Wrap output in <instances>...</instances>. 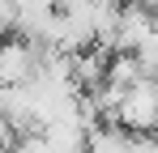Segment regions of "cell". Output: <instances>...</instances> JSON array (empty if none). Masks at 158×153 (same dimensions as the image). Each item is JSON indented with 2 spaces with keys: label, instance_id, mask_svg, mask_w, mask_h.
I'll return each mask as SVG.
<instances>
[{
  "label": "cell",
  "instance_id": "obj_1",
  "mask_svg": "<svg viewBox=\"0 0 158 153\" xmlns=\"http://www.w3.org/2000/svg\"><path fill=\"white\" fill-rule=\"evenodd\" d=\"M115 124L128 132H158V76H141L124 89L115 106Z\"/></svg>",
  "mask_w": 158,
  "mask_h": 153
},
{
  "label": "cell",
  "instance_id": "obj_7",
  "mask_svg": "<svg viewBox=\"0 0 158 153\" xmlns=\"http://www.w3.org/2000/svg\"><path fill=\"white\" fill-rule=\"evenodd\" d=\"M128 153H158V132H132Z\"/></svg>",
  "mask_w": 158,
  "mask_h": 153
},
{
  "label": "cell",
  "instance_id": "obj_3",
  "mask_svg": "<svg viewBox=\"0 0 158 153\" xmlns=\"http://www.w3.org/2000/svg\"><path fill=\"white\" fill-rule=\"evenodd\" d=\"M154 30V13L141 9L137 0H120V13H115V34H111V51H132L145 34Z\"/></svg>",
  "mask_w": 158,
  "mask_h": 153
},
{
  "label": "cell",
  "instance_id": "obj_6",
  "mask_svg": "<svg viewBox=\"0 0 158 153\" xmlns=\"http://www.w3.org/2000/svg\"><path fill=\"white\" fill-rule=\"evenodd\" d=\"M132 60H137L141 76H158V30H150V34L132 47Z\"/></svg>",
  "mask_w": 158,
  "mask_h": 153
},
{
  "label": "cell",
  "instance_id": "obj_5",
  "mask_svg": "<svg viewBox=\"0 0 158 153\" xmlns=\"http://www.w3.org/2000/svg\"><path fill=\"white\" fill-rule=\"evenodd\" d=\"M103 81H107V85H115V89H128L132 81H141V68H137L132 51H111V55H107Z\"/></svg>",
  "mask_w": 158,
  "mask_h": 153
},
{
  "label": "cell",
  "instance_id": "obj_9",
  "mask_svg": "<svg viewBox=\"0 0 158 153\" xmlns=\"http://www.w3.org/2000/svg\"><path fill=\"white\" fill-rule=\"evenodd\" d=\"M4 34H9V26H4V22H0V38H4Z\"/></svg>",
  "mask_w": 158,
  "mask_h": 153
},
{
  "label": "cell",
  "instance_id": "obj_10",
  "mask_svg": "<svg viewBox=\"0 0 158 153\" xmlns=\"http://www.w3.org/2000/svg\"><path fill=\"white\" fill-rule=\"evenodd\" d=\"M0 153H9V149H4V145H0Z\"/></svg>",
  "mask_w": 158,
  "mask_h": 153
},
{
  "label": "cell",
  "instance_id": "obj_2",
  "mask_svg": "<svg viewBox=\"0 0 158 153\" xmlns=\"http://www.w3.org/2000/svg\"><path fill=\"white\" fill-rule=\"evenodd\" d=\"M39 55H43V47L22 38V34L0 38V85H26L39 68Z\"/></svg>",
  "mask_w": 158,
  "mask_h": 153
},
{
  "label": "cell",
  "instance_id": "obj_4",
  "mask_svg": "<svg viewBox=\"0 0 158 153\" xmlns=\"http://www.w3.org/2000/svg\"><path fill=\"white\" fill-rule=\"evenodd\" d=\"M128 140H132L128 128H120L115 119H103L85 132V153H128Z\"/></svg>",
  "mask_w": 158,
  "mask_h": 153
},
{
  "label": "cell",
  "instance_id": "obj_8",
  "mask_svg": "<svg viewBox=\"0 0 158 153\" xmlns=\"http://www.w3.org/2000/svg\"><path fill=\"white\" fill-rule=\"evenodd\" d=\"M141 9H150V13H158V0H137Z\"/></svg>",
  "mask_w": 158,
  "mask_h": 153
}]
</instances>
